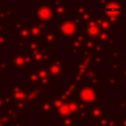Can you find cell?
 <instances>
[{
    "instance_id": "cell-1",
    "label": "cell",
    "mask_w": 126,
    "mask_h": 126,
    "mask_svg": "<svg viewBox=\"0 0 126 126\" xmlns=\"http://www.w3.org/2000/svg\"><path fill=\"white\" fill-rule=\"evenodd\" d=\"M76 98L90 106L94 104H102L103 94L101 92H98L96 88L86 84L80 87L76 94Z\"/></svg>"
},
{
    "instance_id": "cell-2",
    "label": "cell",
    "mask_w": 126,
    "mask_h": 126,
    "mask_svg": "<svg viewBox=\"0 0 126 126\" xmlns=\"http://www.w3.org/2000/svg\"><path fill=\"white\" fill-rule=\"evenodd\" d=\"M53 28L59 38H71L75 36L81 30V28L76 25L72 20L61 19V18H54L53 21Z\"/></svg>"
},
{
    "instance_id": "cell-3",
    "label": "cell",
    "mask_w": 126,
    "mask_h": 126,
    "mask_svg": "<svg viewBox=\"0 0 126 126\" xmlns=\"http://www.w3.org/2000/svg\"><path fill=\"white\" fill-rule=\"evenodd\" d=\"M101 10L103 15L116 26L121 24V19L125 15V8L119 0H106Z\"/></svg>"
},
{
    "instance_id": "cell-4",
    "label": "cell",
    "mask_w": 126,
    "mask_h": 126,
    "mask_svg": "<svg viewBox=\"0 0 126 126\" xmlns=\"http://www.w3.org/2000/svg\"><path fill=\"white\" fill-rule=\"evenodd\" d=\"M27 54L31 60V63L34 65L36 64L48 65L53 59L52 52L45 47H41L40 49L35 51H27Z\"/></svg>"
},
{
    "instance_id": "cell-5",
    "label": "cell",
    "mask_w": 126,
    "mask_h": 126,
    "mask_svg": "<svg viewBox=\"0 0 126 126\" xmlns=\"http://www.w3.org/2000/svg\"><path fill=\"white\" fill-rule=\"evenodd\" d=\"M48 71L55 82L58 84L61 82V77L66 73V61L62 59V57H53L51 62L47 65Z\"/></svg>"
},
{
    "instance_id": "cell-6",
    "label": "cell",
    "mask_w": 126,
    "mask_h": 126,
    "mask_svg": "<svg viewBox=\"0 0 126 126\" xmlns=\"http://www.w3.org/2000/svg\"><path fill=\"white\" fill-rule=\"evenodd\" d=\"M34 16L36 21L46 26L47 23L54 17L53 9L48 3H40L34 11Z\"/></svg>"
},
{
    "instance_id": "cell-7",
    "label": "cell",
    "mask_w": 126,
    "mask_h": 126,
    "mask_svg": "<svg viewBox=\"0 0 126 126\" xmlns=\"http://www.w3.org/2000/svg\"><path fill=\"white\" fill-rule=\"evenodd\" d=\"M8 63L14 68V69H17V70H21V69H26L28 66L32 65L31 63V60L26 53H22L21 51H18V52H13V54L9 57L8 59Z\"/></svg>"
},
{
    "instance_id": "cell-8",
    "label": "cell",
    "mask_w": 126,
    "mask_h": 126,
    "mask_svg": "<svg viewBox=\"0 0 126 126\" xmlns=\"http://www.w3.org/2000/svg\"><path fill=\"white\" fill-rule=\"evenodd\" d=\"M9 94L13 99V104L17 102H28L27 100V89L19 84H9Z\"/></svg>"
},
{
    "instance_id": "cell-9",
    "label": "cell",
    "mask_w": 126,
    "mask_h": 126,
    "mask_svg": "<svg viewBox=\"0 0 126 126\" xmlns=\"http://www.w3.org/2000/svg\"><path fill=\"white\" fill-rule=\"evenodd\" d=\"M107 115V106L104 104H94L89 106L88 120L91 124H94Z\"/></svg>"
},
{
    "instance_id": "cell-10",
    "label": "cell",
    "mask_w": 126,
    "mask_h": 126,
    "mask_svg": "<svg viewBox=\"0 0 126 126\" xmlns=\"http://www.w3.org/2000/svg\"><path fill=\"white\" fill-rule=\"evenodd\" d=\"M56 38H57V34H56L55 31L46 29L43 32L42 35L40 36V41H41L43 47H47V46L53 47V46H57Z\"/></svg>"
},
{
    "instance_id": "cell-11",
    "label": "cell",
    "mask_w": 126,
    "mask_h": 126,
    "mask_svg": "<svg viewBox=\"0 0 126 126\" xmlns=\"http://www.w3.org/2000/svg\"><path fill=\"white\" fill-rule=\"evenodd\" d=\"M87 85H90L94 88H101L103 85L102 74L98 73V71L96 69L93 68L87 77Z\"/></svg>"
},
{
    "instance_id": "cell-12",
    "label": "cell",
    "mask_w": 126,
    "mask_h": 126,
    "mask_svg": "<svg viewBox=\"0 0 126 126\" xmlns=\"http://www.w3.org/2000/svg\"><path fill=\"white\" fill-rule=\"evenodd\" d=\"M96 40L100 43L106 44L108 47H114L116 44V34L110 31H100Z\"/></svg>"
},
{
    "instance_id": "cell-13",
    "label": "cell",
    "mask_w": 126,
    "mask_h": 126,
    "mask_svg": "<svg viewBox=\"0 0 126 126\" xmlns=\"http://www.w3.org/2000/svg\"><path fill=\"white\" fill-rule=\"evenodd\" d=\"M3 113H4L12 122H23V121H22V117H23L24 113H23L20 109H18L14 104L7 106V107L4 109Z\"/></svg>"
},
{
    "instance_id": "cell-14",
    "label": "cell",
    "mask_w": 126,
    "mask_h": 126,
    "mask_svg": "<svg viewBox=\"0 0 126 126\" xmlns=\"http://www.w3.org/2000/svg\"><path fill=\"white\" fill-rule=\"evenodd\" d=\"M37 110L43 116L44 119H47L51 114H54V108H53V103H52L51 97L40 101Z\"/></svg>"
},
{
    "instance_id": "cell-15",
    "label": "cell",
    "mask_w": 126,
    "mask_h": 126,
    "mask_svg": "<svg viewBox=\"0 0 126 126\" xmlns=\"http://www.w3.org/2000/svg\"><path fill=\"white\" fill-rule=\"evenodd\" d=\"M94 20L95 21V23L97 24L98 28L101 31H111V30H115L116 29V25L111 23L104 15H94Z\"/></svg>"
},
{
    "instance_id": "cell-16",
    "label": "cell",
    "mask_w": 126,
    "mask_h": 126,
    "mask_svg": "<svg viewBox=\"0 0 126 126\" xmlns=\"http://www.w3.org/2000/svg\"><path fill=\"white\" fill-rule=\"evenodd\" d=\"M84 31L86 32V34L88 35V37H91V38H94L96 39V37L98 36L99 32H100V29L98 28L97 24L95 23V21L94 20V18L89 21L85 26H84Z\"/></svg>"
},
{
    "instance_id": "cell-17",
    "label": "cell",
    "mask_w": 126,
    "mask_h": 126,
    "mask_svg": "<svg viewBox=\"0 0 126 126\" xmlns=\"http://www.w3.org/2000/svg\"><path fill=\"white\" fill-rule=\"evenodd\" d=\"M30 31H31V35L32 37L34 38H40V36L42 35L43 32L47 29L45 25L39 23L38 21H31V25L29 26Z\"/></svg>"
},
{
    "instance_id": "cell-18",
    "label": "cell",
    "mask_w": 126,
    "mask_h": 126,
    "mask_svg": "<svg viewBox=\"0 0 126 126\" xmlns=\"http://www.w3.org/2000/svg\"><path fill=\"white\" fill-rule=\"evenodd\" d=\"M80 85H78L76 82H74L72 79H68L63 85L62 89L63 91L70 96V97H76V94L80 89Z\"/></svg>"
},
{
    "instance_id": "cell-19",
    "label": "cell",
    "mask_w": 126,
    "mask_h": 126,
    "mask_svg": "<svg viewBox=\"0 0 126 126\" xmlns=\"http://www.w3.org/2000/svg\"><path fill=\"white\" fill-rule=\"evenodd\" d=\"M93 126H119V119L114 114H107Z\"/></svg>"
},
{
    "instance_id": "cell-20",
    "label": "cell",
    "mask_w": 126,
    "mask_h": 126,
    "mask_svg": "<svg viewBox=\"0 0 126 126\" xmlns=\"http://www.w3.org/2000/svg\"><path fill=\"white\" fill-rule=\"evenodd\" d=\"M38 85V76L35 71L28 70L27 72V87L26 88H32L36 87Z\"/></svg>"
},
{
    "instance_id": "cell-21",
    "label": "cell",
    "mask_w": 126,
    "mask_h": 126,
    "mask_svg": "<svg viewBox=\"0 0 126 126\" xmlns=\"http://www.w3.org/2000/svg\"><path fill=\"white\" fill-rule=\"evenodd\" d=\"M58 117H69V116H73L71 109L69 107L68 102H63L54 112ZM74 117V116H73Z\"/></svg>"
},
{
    "instance_id": "cell-22",
    "label": "cell",
    "mask_w": 126,
    "mask_h": 126,
    "mask_svg": "<svg viewBox=\"0 0 126 126\" xmlns=\"http://www.w3.org/2000/svg\"><path fill=\"white\" fill-rule=\"evenodd\" d=\"M120 85H121V80L117 77L116 74L110 73L106 76V86H107V88H112V87L120 88Z\"/></svg>"
},
{
    "instance_id": "cell-23",
    "label": "cell",
    "mask_w": 126,
    "mask_h": 126,
    "mask_svg": "<svg viewBox=\"0 0 126 126\" xmlns=\"http://www.w3.org/2000/svg\"><path fill=\"white\" fill-rule=\"evenodd\" d=\"M42 46V43L40 41V38H34L31 37L28 40V51H35L40 49Z\"/></svg>"
},
{
    "instance_id": "cell-24",
    "label": "cell",
    "mask_w": 126,
    "mask_h": 126,
    "mask_svg": "<svg viewBox=\"0 0 126 126\" xmlns=\"http://www.w3.org/2000/svg\"><path fill=\"white\" fill-rule=\"evenodd\" d=\"M80 57L82 60L86 61L87 63H89L91 65H94V52L92 50L87 49V48H83V50L81 51Z\"/></svg>"
},
{
    "instance_id": "cell-25",
    "label": "cell",
    "mask_w": 126,
    "mask_h": 126,
    "mask_svg": "<svg viewBox=\"0 0 126 126\" xmlns=\"http://www.w3.org/2000/svg\"><path fill=\"white\" fill-rule=\"evenodd\" d=\"M106 55L111 59V61H120V55H121V48L118 46L111 47L110 50L106 52Z\"/></svg>"
},
{
    "instance_id": "cell-26",
    "label": "cell",
    "mask_w": 126,
    "mask_h": 126,
    "mask_svg": "<svg viewBox=\"0 0 126 126\" xmlns=\"http://www.w3.org/2000/svg\"><path fill=\"white\" fill-rule=\"evenodd\" d=\"M77 118L73 116L69 117H58L57 118V126H73L76 124Z\"/></svg>"
},
{
    "instance_id": "cell-27",
    "label": "cell",
    "mask_w": 126,
    "mask_h": 126,
    "mask_svg": "<svg viewBox=\"0 0 126 126\" xmlns=\"http://www.w3.org/2000/svg\"><path fill=\"white\" fill-rule=\"evenodd\" d=\"M107 57L108 56L104 55L103 52H94V64L107 65Z\"/></svg>"
},
{
    "instance_id": "cell-28",
    "label": "cell",
    "mask_w": 126,
    "mask_h": 126,
    "mask_svg": "<svg viewBox=\"0 0 126 126\" xmlns=\"http://www.w3.org/2000/svg\"><path fill=\"white\" fill-rule=\"evenodd\" d=\"M106 68H107V70L111 71V73H114L116 75H120L122 64L120 61H111L110 63H108L106 65Z\"/></svg>"
},
{
    "instance_id": "cell-29",
    "label": "cell",
    "mask_w": 126,
    "mask_h": 126,
    "mask_svg": "<svg viewBox=\"0 0 126 126\" xmlns=\"http://www.w3.org/2000/svg\"><path fill=\"white\" fill-rule=\"evenodd\" d=\"M89 7H90L89 2H77L75 5L76 14L77 15H83V14L87 13L88 11H90Z\"/></svg>"
},
{
    "instance_id": "cell-30",
    "label": "cell",
    "mask_w": 126,
    "mask_h": 126,
    "mask_svg": "<svg viewBox=\"0 0 126 126\" xmlns=\"http://www.w3.org/2000/svg\"><path fill=\"white\" fill-rule=\"evenodd\" d=\"M18 35H19V38L20 39H25V40H29L32 35H31V31H30V28L29 26H25L24 28L21 29V31L18 32Z\"/></svg>"
},
{
    "instance_id": "cell-31",
    "label": "cell",
    "mask_w": 126,
    "mask_h": 126,
    "mask_svg": "<svg viewBox=\"0 0 126 126\" xmlns=\"http://www.w3.org/2000/svg\"><path fill=\"white\" fill-rule=\"evenodd\" d=\"M26 26V20H22V21H14L13 22V32L14 33L18 34V32L21 31L22 28H24Z\"/></svg>"
},
{
    "instance_id": "cell-32",
    "label": "cell",
    "mask_w": 126,
    "mask_h": 126,
    "mask_svg": "<svg viewBox=\"0 0 126 126\" xmlns=\"http://www.w3.org/2000/svg\"><path fill=\"white\" fill-rule=\"evenodd\" d=\"M8 26L6 27L5 31L0 33V46H8Z\"/></svg>"
},
{
    "instance_id": "cell-33",
    "label": "cell",
    "mask_w": 126,
    "mask_h": 126,
    "mask_svg": "<svg viewBox=\"0 0 126 126\" xmlns=\"http://www.w3.org/2000/svg\"><path fill=\"white\" fill-rule=\"evenodd\" d=\"M14 46L18 47V51H28V40L19 38L17 43H14Z\"/></svg>"
},
{
    "instance_id": "cell-34",
    "label": "cell",
    "mask_w": 126,
    "mask_h": 126,
    "mask_svg": "<svg viewBox=\"0 0 126 126\" xmlns=\"http://www.w3.org/2000/svg\"><path fill=\"white\" fill-rule=\"evenodd\" d=\"M116 109L120 111H125L126 110V95H122L119 100L116 101Z\"/></svg>"
},
{
    "instance_id": "cell-35",
    "label": "cell",
    "mask_w": 126,
    "mask_h": 126,
    "mask_svg": "<svg viewBox=\"0 0 126 126\" xmlns=\"http://www.w3.org/2000/svg\"><path fill=\"white\" fill-rule=\"evenodd\" d=\"M8 62L1 60L0 61V72L3 74H8L9 73V67H8Z\"/></svg>"
},
{
    "instance_id": "cell-36",
    "label": "cell",
    "mask_w": 126,
    "mask_h": 126,
    "mask_svg": "<svg viewBox=\"0 0 126 126\" xmlns=\"http://www.w3.org/2000/svg\"><path fill=\"white\" fill-rule=\"evenodd\" d=\"M120 77H121V79H123L124 83H126V64H122Z\"/></svg>"
},
{
    "instance_id": "cell-37",
    "label": "cell",
    "mask_w": 126,
    "mask_h": 126,
    "mask_svg": "<svg viewBox=\"0 0 126 126\" xmlns=\"http://www.w3.org/2000/svg\"><path fill=\"white\" fill-rule=\"evenodd\" d=\"M6 25H4V20H2V19H0V33L1 32H3L4 31H5V29H6Z\"/></svg>"
},
{
    "instance_id": "cell-38",
    "label": "cell",
    "mask_w": 126,
    "mask_h": 126,
    "mask_svg": "<svg viewBox=\"0 0 126 126\" xmlns=\"http://www.w3.org/2000/svg\"><path fill=\"white\" fill-rule=\"evenodd\" d=\"M120 33L124 35V42H126V25L123 27V29L120 30Z\"/></svg>"
},
{
    "instance_id": "cell-39",
    "label": "cell",
    "mask_w": 126,
    "mask_h": 126,
    "mask_svg": "<svg viewBox=\"0 0 126 126\" xmlns=\"http://www.w3.org/2000/svg\"><path fill=\"white\" fill-rule=\"evenodd\" d=\"M93 1H94V3H96V4L101 8V7H102V5L105 3V1H106V0H93Z\"/></svg>"
},
{
    "instance_id": "cell-40",
    "label": "cell",
    "mask_w": 126,
    "mask_h": 126,
    "mask_svg": "<svg viewBox=\"0 0 126 126\" xmlns=\"http://www.w3.org/2000/svg\"><path fill=\"white\" fill-rule=\"evenodd\" d=\"M10 126H27V124L24 122H13Z\"/></svg>"
},
{
    "instance_id": "cell-41",
    "label": "cell",
    "mask_w": 126,
    "mask_h": 126,
    "mask_svg": "<svg viewBox=\"0 0 126 126\" xmlns=\"http://www.w3.org/2000/svg\"><path fill=\"white\" fill-rule=\"evenodd\" d=\"M4 82V74L0 72V83H3Z\"/></svg>"
},
{
    "instance_id": "cell-42",
    "label": "cell",
    "mask_w": 126,
    "mask_h": 126,
    "mask_svg": "<svg viewBox=\"0 0 126 126\" xmlns=\"http://www.w3.org/2000/svg\"><path fill=\"white\" fill-rule=\"evenodd\" d=\"M3 3H4V1H3V0H0V10L4 8V6H3Z\"/></svg>"
},
{
    "instance_id": "cell-43",
    "label": "cell",
    "mask_w": 126,
    "mask_h": 126,
    "mask_svg": "<svg viewBox=\"0 0 126 126\" xmlns=\"http://www.w3.org/2000/svg\"><path fill=\"white\" fill-rule=\"evenodd\" d=\"M61 1H63V2H65V3H68V2H71L72 0H61Z\"/></svg>"
},
{
    "instance_id": "cell-44",
    "label": "cell",
    "mask_w": 126,
    "mask_h": 126,
    "mask_svg": "<svg viewBox=\"0 0 126 126\" xmlns=\"http://www.w3.org/2000/svg\"><path fill=\"white\" fill-rule=\"evenodd\" d=\"M27 0H18V2H26Z\"/></svg>"
},
{
    "instance_id": "cell-45",
    "label": "cell",
    "mask_w": 126,
    "mask_h": 126,
    "mask_svg": "<svg viewBox=\"0 0 126 126\" xmlns=\"http://www.w3.org/2000/svg\"><path fill=\"white\" fill-rule=\"evenodd\" d=\"M124 64H126V55L124 56Z\"/></svg>"
},
{
    "instance_id": "cell-46",
    "label": "cell",
    "mask_w": 126,
    "mask_h": 126,
    "mask_svg": "<svg viewBox=\"0 0 126 126\" xmlns=\"http://www.w3.org/2000/svg\"><path fill=\"white\" fill-rule=\"evenodd\" d=\"M73 126H80V125H79V124H77V123H76V124H75V125H73Z\"/></svg>"
},
{
    "instance_id": "cell-47",
    "label": "cell",
    "mask_w": 126,
    "mask_h": 126,
    "mask_svg": "<svg viewBox=\"0 0 126 126\" xmlns=\"http://www.w3.org/2000/svg\"><path fill=\"white\" fill-rule=\"evenodd\" d=\"M35 1H36V2H38V1H39V0H35Z\"/></svg>"
},
{
    "instance_id": "cell-48",
    "label": "cell",
    "mask_w": 126,
    "mask_h": 126,
    "mask_svg": "<svg viewBox=\"0 0 126 126\" xmlns=\"http://www.w3.org/2000/svg\"><path fill=\"white\" fill-rule=\"evenodd\" d=\"M119 1H120V0H119ZM124 2H126V0H124Z\"/></svg>"
},
{
    "instance_id": "cell-49",
    "label": "cell",
    "mask_w": 126,
    "mask_h": 126,
    "mask_svg": "<svg viewBox=\"0 0 126 126\" xmlns=\"http://www.w3.org/2000/svg\"><path fill=\"white\" fill-rule=\"evenodd\" d=\"M3 126H5V125H3Z\"/></svg>"
}]
</instances>
